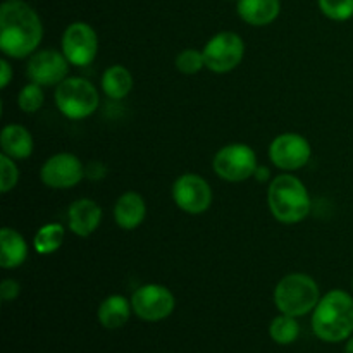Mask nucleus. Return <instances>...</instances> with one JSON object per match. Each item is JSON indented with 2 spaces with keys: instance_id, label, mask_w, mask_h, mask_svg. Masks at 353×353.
I'll return each instance as SVG.
<instances>
[{
  "instance_id": "nucleus-33",
  "label": "nucleus",
  "mask_w": 353,
  "mask_h": 353,
  "mask_svg": "<svg viewBox=\"0 0 353 353\" xmlns=\"http://www.w3.org/2000/svg\"><path fill=\"white\" fill-rule=\"evenodd\" d=\"M236 2H238V0H236Z\"/></svg>"
},
{
  "instance_id": "nucleus-18",
  "label": "nucleus",
  "mask_w": 353,
  "mask_h": 353,
  "mask_svg": "<svg viewBox=\"0 0 353 353\" xmlns=\"http://www.w3.org/2000/svg\"><path fill=\"white\" fill-rule=\"evenodd\" d=\"M28 259V243L19 231L12 228L0 230V268L16 269Z\"/></svg>"
},
{
  "instance_id": "nucleus-21",
  "label": "nucleus",
  "mask_w": 353,
  "mask_h": 353,
  "mask_svg": "<svg viewBox=\"0 0 353 353\" xmlns=\"http://www.w3.org/2000/svg\"><path fill=\"white\" fill-rule=\"evenodd\" d=\"M65 231L64 226L59 223H48L41 226L34 234V250L41 255H50L61 248L62 241H64Z\"/></svg>"
},
{
  "instance_id": "nucleus-12",
  "label": "nucleus",
  "mask_w": 353,
  "mask_h": 353,
  "mask_svg": "<svg viewBox=\"0 0 353 353\" xmlns=\"http://www.w3.org/2000/svg\"><path fill=\"white\" fill-rule=\"evenodd\" d=\"M86 178L85 165L74 154L61 152L43 162L40 169V179L43 185L54 190H68L79 185Z\"/></svg>"
},
{
  "instance_id": "nucleus-4",
  "label": "nucleus",
  "mask_w": 353,
  "mask_h": 353,
  "mask_svg": "<svg viewBox=\"0 0 353 353\" xmlns=\"http://www.w3.org/2000/svg\"><path fill=\"white\" fill-rule=\"evenodd\" d=\"M319 300V285L316 279L303 272H292L285 276L274 288L276 309L296 319L312 312Z\"/></svg>"
},
{
  "instance_id": "nucleus-14",
  "label": "nucleus",
  "mask_w": 353,
  "mask_h": 353,
  "mask_svg": "<svg viewBox=\"0 0 353 353\" xmlns=\"http://www.w3.org/2000/svg\"><path fill=\"white\" fill-rule=\"evenodd\" d=\"M69 230L79 238H86L99 230L102 223V207L92 199H78L68 210Z\"/></svg>"
},
{
  "instance_id": "nucleus-10",
  "label": "nucleus",
  "mask_w": 353,
  "mask_h": 353,
  "mask_svg": "<svg viewBox=\"0 0 353 353\" xmlns=\"http://www.w3.org/2000/svg\"><path fill=\"white\" fill-rule=\"evenodd\" d=\"M312 157L309 140L299 133H283L269 145V159L283 171H299L305 168Z\"/></svg>"
},
{
  "instance_id": "nucleus-27",
  "label": "nucleus",
  "mask_w": 353,
  "mask_h": 353,
  "mask_svg": "<svg viewBox=\"0 0 353 353\" xmlns=\"http://www.w3.org/2000/svg\"><path fill=\"white\" fill-rule=\"evenodd\" d=\"M21 286L16 279H3L0 283V299L2 302H14L19 296Z\"/></svg>"
},
{
  "instance_id": "nucleus-31",
  "label": "nucleus",
  "mask_w": 353,
  "mask_h": 353,
  "mask_svg": "<svg viewBox=\"0 0 353 353\" xmlns=\"http://www.w3.org/2000/svg\"><path fill=\"white\" fill-rule=\"evenodd\" d=\"M345 353H353V334L347 340V345H345Z\"/></svg>"
},
{
  "instance_id": "nucleus-24",
  "label": "nucleus",
  "mask_w": 353,
  "mask_h": 353,
  "mask_svg": "<svg viewBox=\"0 0 353 353\" xmlns=\"http://www.w3.org/2000/svg\"><path fill=\"white\" fill-rule=\"evenodd\" d=\"M174 65L183 74H196V72L205 68L203 52L196 50V48H185V50L176 55Z\"/></svg>"
},
{
  "instance_id": "nucleus-16",
  "label": "nucleus",
  "mask_w": 353,
  "mask_h": 353,
  "mask_svg": "<svg viewBox=\"0 0 353 353\" xmlns=\"http://www.w3.org/2000/svg\"><path fill=\"white\" fill-rule=\"evenodd\" d=\"M0 147L2 154L14 161H23L33 154V137L30 131L21 124H7L0 134Z\"/></svg>"
},
{
  "instance_id": "nucleus-30",
  "label": "nucleus",
  "mask_w": 353,
  "mask_h": 353,
  "mask_svg": "<svg viewBox=\"0 0 353 353\" xmlns=\"http://www.w3.org/2000/svg\"><path fill=\"white\" fill-rule=\"evenodd\" d=\"M254 176H255V179H257V181L264 183V181H268L269 176H271V171H269L268 168H264V165H262V168H261V165H259L257 171H255Z\"/></svg>"
},
{
  "instance_id": "nucleus-3",
  "label": "nucleus",
  "mask_w": 353,
  "mask_h": 353,
  "mask_svg": "<svg viewBox=\"0 0 353 353\" xmlns=\"http://www.w3.org/2000/svg\"><path fill=\"white\" fill-rule=\"evenodd\" d=\"M269 210L283 224H299L310 214V195L307 186L290 172L276 176L268 190Z\"/></svg>"
},
{
  "instance_id": "nucleus-2",
  "label": "nucleus",
  "mask_w": 353,
  "mask_h": 353,
  "mask_svg": "<svg viewBox=\"0 0 353 353\" xmlns=\"http://www.w3.org/2000/svg\"><path fill=\"white\" fill-rule=\"evenodd\" d=\"M312 331L324 343H341L353 334V296L331 290L312 310Z\"/></svg>"
},
{
  "instance_id": "nucleus-32",
  "label": "nucleus",
  "mask_w": 353,
  "mask_h": 353,
  "mask_svg": "<svg viewBox=\"0 0 353 353\" xmlns=\"http://www.w3.org/2000/svg\"><path fill=\"white\" fill-rule=\"evenodd\" d=\"M352 290H353V279H352Z\"/></svg>"
},
{
  "instance_id": "nucleus-26",
  "label": "nucleus",
  "mask_w": 353,
  "mask_h": 353,
  "mask_svg": "<svg viewBox=\"0 0 353 353\" xmlns=\"http://www.w3.org/2000/svg\"><path fill=\"white\" fill-rule=\"evenodd\" d=\"M17 181H19V169L16 162L2 154L0 155V192L9 193L17 185Z\"/></svg>"
},
{
  "instance_id": "nucleus-28",
  "label": "nucleus",
  "mask_w": 353,
  "mask_h": 353,
  "mask_svg": "<svg viewBox=\"0 0 353 353\" xmlns=\"http://www.w3.org/2000/svg\"><path fill=\"white\" fill-rule=\"evenodd\" d=\"M12 74H14V71H12V68H10L9 61L3 57L2 61H0V88L6 90L7 86H9L10 79H12Z\"/></svg>"
},
{
  "instance_id": "nucleus-25",
  "label": "nucleus",
  "mask_w": 353,
  "mask_h": 353,
  "mask_svg": "<svg viewBox=\"0 0 353 353\" xmlns=\"http://www.w3.org/2000/svg\"><path fill=\"white\" fill-rule=\"evenodd\" d=\"M319 9L333 21H348L353 17V0H319Z\"/></svg>"
},
{
  "instance_id": "nucleus-22",
  "label": "nucleus",
  "mask_w": 353,
  "mask_h": 353,
  "mask_svg": "<svg viewBox=\"0 0 353 353\" xmlns=\"http://www.w3.org/2000/svg\"><path fill=\"white\" fill-rule=\"evenodd\" d=\"M269 336L278 345H292L300 336V324L296 317L279 314L269 324Z\"/></svg>"
},
{
  "instance_id": "nucleus-7",
  "label": "nucleus",
  "mask_w": 353,
  "mask_h": 353,
  "mask_svg": "<svg viewBox=\"0 0 353 353\" xmlns=\"http://www.w3.org/2000/svg\"><path fill=\"white\" fill-rule=\"evenodd\" d=\"M202 52L205 68L217 74H224L236 69L243 61L245 41L233 31H221L207 41Z\"/></svg>"
},
{
  "instance_id": "nucleus-20",
  "label": "nucleus",
  "mask_w": 353,
  "mask_h": 353,
  "mask_svg": "<svg viewBox=\"0 0 353 353\" xmlns=\"http://www.w3.org/2000/svg\"><path fill=\"white\" fill-rule=\"evenodd\" d=\"M102 92L112 100H123L133 90V76L124 65L116 64L105 69L102 74Z\"/></svg>"
},
{
  "instance_id": "nucleus-15",
  "label": "nucleus",
  "mask_w": 353,
  "mask_h": 353,
  "mask_svg": "<svg viewBox=\"0 0 353 353\" xmlns=\"http://www.w3.org/2000/svg\"><path fill=\"white\" fill-rule=\"evenodd\" d=\"M147 216V203L137 192H126L117 199L114 205V219L124 231L137 230Z\"/></svg>"
},
{
  "instance_id": "nucleus-13",
  "label": "nucleus",
  "mask_w": 353,
  "mask_h": 353,
  "mask_svg": "<svg viewBox=\"0 0 353 353\" xmlns=\"http://www.w3.org/2000/svg\"><path fill=\"white\" fill-rule=\"evenodd\" d=\"M69 61L62 52L40 50L30 55L26 65L28 78L40 86H57L68 78Z\"/></svg>"
},
{
  "instance_id": "nucleus-11",
  "label": "nucleus",
  "mask_w": 353,
  "mask_h": 353,
  "mask_svg": "<svg viewBox=\"0 0 353 353\" xmlns=\"http://www.w3.org/2000/svg\"><path fill=\"white\" fill-rule=\"evenodd\" d=\"M172 200L186 214H203L212 203V190L207 179L195 172L179 176L172 185Z\"/></svg>"
},
{
  "instance_id": "nucleus-23",
  "label": "nucleus",
  "mask_w": 353,
  "mask_h": 353,
  "mask_svg": "<svg viewBox=\"0 0 353 353\" xmlns=\"http://www.w3.org/2000/svg\"><path fill=\"white\" fill-rule=\"evenodd\" d=\"M43 92H41V86L37 83H28L26 86H23L17 95V105L23 112L26 114H34L41 109L43 105Z\"/></svg>"
},
{
  "instance_id": "nucleus-6",
  "label": "nucleus",
  "mask_w": 353,
  "mask_h": 353,
  "mask_svg": "<svg viewBox=\"0 0 353 353\" xmlns=\"http://www.w3.org/2000/svg\"><path fill=\"white\" fill-rule=\"evenodd\" d=\"M257 154L250 145L230 143L221 148L212 161V169L221 179L230 183L247 181L257 171Z\"/></svg>"
},
{
  "instance_id": "nucleus-5",
  "label": "nucleus",
  "mask_w": 353,
  "mask_h": 353,
  "mask_svg": "<svg viewBox=\"0 0 353 353\" xmlns=\"http://www.w3.org/2000/svg\"><path fill=\"white\" fill-rule=\"evenodd\" d=\"M55 105L68 119H86L99 109L100 97L92 81L79 76L65 78L55 88Z\"/></svg>"
},
{
  "instance_id": "nucleus-17",
  "label": "nucleus",
  "mask_w": 353,
  "mask_h": 353,
  "mask_svg": "<svg viewBox=\"0 0 353 353\" xmlns=\"http://www.w3.org/2000/svg\"><path fill=\"white\" fill-rule=\"evenodd\" d=\"M131 314H133L131 300H128L123 295H109L102 300L99 310H97L99 323L109 331L121 330L130 321Z\"/></svg>"
},
{
  "instance_id": "nucleus-1",
  "label": "nucleus",
  "mask_w": 353,
  "mask_h": 353,
  "mask_svg": "<svg viewBox=\"0 0 353 353\" xmlns=\"http://www.w3.org/2000/svg\"><path fill=\"white\" fill-rule=\"evenodd\" d=\"M41 38L43 24L30 3L6 0L0 6V50L6 57H30L37 52Z\"/></svg>"
},
{
  "instance_id": "nucleus-29",
  "label": "nucleus",
  "mask_w": 353,
  "mask_h": 353,
  "mask_svg": "<svg viewBox=\"0 0 353 353\" xmlns=\"http://www.w3.org/2000/svg\"><path fill=\"white\" fill-rule=\"evenodd\" d=\"M86 178L90 179H102L105 176V165L100 164V162H92L85 168Z\"/></svg>"
},
{
  "instance_id": "nucleus-8",
  "label": "nucleus",
  "mask_w": 353,
  "mask_h": 353,
  "mask_svg": "<svg viewBox=\"0 0 353 353\" xmlns=\"http://www.w3.org/2000/svg\"><path fill=\"white\" fill-rule=\"evenodd\" d=\"M133 314L145 323H159L174 312L176 299L169 288L157 283L140 286L131 296Z\"/></svg>"
},
{
  "instance_id": "nucleus-9",
  "label": "nucleus",
  "mask_w": 353,
  "mask_h": 353,
  "mask_svg": "<svg viewBox=\"0 0 353 353\" xmlns=\"http://www.w3.org/2000/svg\"><path fill=\"white\" fill-rule=\"evenodd\" d=\"M61 45L62 54L65 55L69 64L86 68L95 61L99 52V37L88 23L76 21L64 30Z\"/></svg>"
},
{
  "instance_id": "nucleus-19",
  "label": "nucleus",
  "mask_w": 353,
  "mask_h": 353,
  "mask_svg": "<svg viewBox=\"0 0 353 353\" xmlns=\"http://www.w3.org/2000/svg\"><path fill=\"white\" fill-rule=\"evenodd\" d=\"M281 12L279 0H238V14L252 26H268Z\"/></svg>"
}]
</instances>
